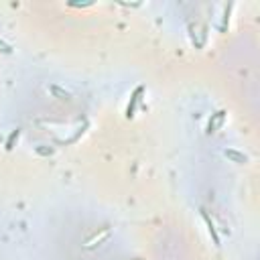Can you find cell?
Listing matches in <instances>:
<instances>
[{
    "label": "cell",
    "mask_w": 260,
    "mask_h": 260,
    "mask_svg": "<svg viewBox=\"0 0 260 260\" xmlns=\"http://www.w3.org/2000/svg\"><path fill=\"white\" fill-rule=\"evenodd\" d=\"M110 236H112V228H110V225H104V228H100V232H96L92 238L86 242V248H87V250H92V248H96V246H102L110 238Z\"/></svg>",
    "instance_id": "cell-1"
},
{
    "label": "cell",
    "mask_w": 260,
    "mask_h": 260,
    "mask_svg": "<svg viewBox=\"0 0 260 260\" xmlns=\"http://www.w3.org/2000/svg\"><path fill=\"white\" fill-rule=\"evenodd\" d=\"M201 218H203V222H206V228H208V234H209V238H211V242H213V246L216 248H220L222 246V242H220V234H218V230H216V224H213V220H211V216L201 208Z\"/></svg>",
    "instance_id": "cell-2"
},
{
    "label": "cell",
    "mask_w": 260,
    "mask_h": 260,
    "mask_svg": "<svg viewBox=\"0 0 260 260\" xmlns=\"http://www.w3.org/2000/svg\"><path fill=\"white\" fill-rule=\"evenodd\" d=\"M142 94H144V87H142V86H139V87L132 92L130 102H128V106H126V118H134V114H137V108H139V102H140Z\"/></svg>",
    "instance_id": "cell-3"
},
{
    "label": "cell",
    "mask_w": 260,
    "mask_h": 260,
    "mask_svg": "<svg viewBox=\"0 0 260 260\" xmlns=\"http://www.w3.org/2000/svg\"><path fill=\"white\" fill-rule=\"evenodd\" d=\"M224 120H225V112L224 110H218L216 114H211V118H209V122H208V134H213L216 132L222 124H224Z\"/></svg>",
    "instance_id": "cell-4"
},
{
    "label": "cell",
    "mask_w": 260,
    "mask_h": 260,
    "mask_svg": "<svg viewBox=\"0 0 260 260\" xmlns=\"http://www.w3.org/2000/svg\"><path fill=\"white\" fill-rule=\"evenodd\" d=\"M224 155L228 156L232 163H238V165H246L248 163V156L244 153H240V151H236V149H225Z\"/></svg>",
    "instance_id": "cell-5"
},
{
    "label": "cell",
    "mask_w": 260,
    "mask_h": 260,
    "mask_svg": "<svg viewBox=\"0 0 260 260\" xmlns=\"http://www.w3.org/2000/svg\"><path fill=\"white\" fill-rule=\"evenodd\" d=\"M18 139H20V128H17V130L10 132V137H8L6 142H4V149H6V151H13L15 144L18 142Z\"/></svg>",
    "instance_id": "cell-6"
},
{
    "label": "cell",
    "mask_w": 260,
    "mask_h": 260,
    "mask_svg": "<svg viewBox=\"0 0 260 260\" xmlns=\"http://www.w3.org/2000/svg\"><path fill=\"white\" fill-rule=\"evenodd\" d=\"M232 8H234V4H228L225 6V10H224V20H222V31H225V27L230 25V13H232Z\"/></svg>",
    "instance_id": "cell-7"
},
{
    "label": "cell",
    "mask_w": 260,
    "mask_h": 260,
    "mask_svg": "<svg viewBox=\"0 0 260 260\" xmlns=\"http://www.w3.org/2000/svg\"><path fill=\"white\" fill-rule=\"evenodd\" d=\"M13 51H15V49L10 47V45H8L6 41H2V39H0V53H2V55H10Z\"/></svg>",
    "instance_id": "cell-8"
},
{
    "label": "cell",
    "mask_w": 260,
    "mask_h": 260,
    "mask_svg": "<svg viewBox=\"0 0 260 260\" xmlns=\"http://www.w3.org/2000/svg\"><path fill=\"white\" fill-rule=\"evenodd\" d=\"M37 155H43V156H49V155H53V149H45V146L41 144V146H37Z\"/></svg>",
    "instance_id": "cell-9"
},
{
    "label": "cell",
    "mask_w": 260,
    "mask_h": 260,
    "mask_svg": "<svg viewBox=\"0 0 260 260\" xmlns=\"http://www.w3.org/2000/svg\"><path fill=\"white\" fill-rule=\"evenodd\" d=\"M69 6H73V8H89V6H94V2H69Z\"/></svg>",
    "instance_id": "cell-10"
},
{
    "label": "cell",
    "mask_w": 260,
    "mask_h": 260,
    "mask_svg": "<svg viewBox=\"0 0 260 260\" xmlns=\"http://www.w3.org/2000/svg\"><path fill=\"white\" fill-rule=\"evenodd\" d=\"M51 92H55V94H57V96H61V98H69V94H67V92H63V89H59L57 86H53V87H51Z\"/></svg>",
    "instance_id": "cell-11"
},
{
    "label": "cell",
    "mask_w": 260,
    "mask_h": 260,
    "mask_svg": "<svg viewBox=\"0 0 260 260\" xmlns=\"http://www.w3.org/2000/svg\"><path fill=\"white\" fill-rule=\"evenodd\" d=\"M137 260H140V258H137Z\"/></svg>",
    "instance_id": "cell-12"
}]
</instances>
